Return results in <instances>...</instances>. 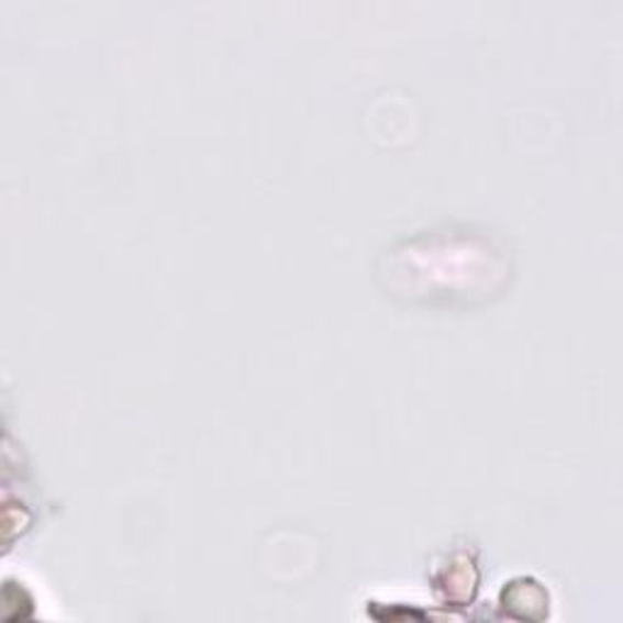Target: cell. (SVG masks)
Wrapping results in <instances>:
<instances>
[{
	"label": "cell",
	"instance_id": "1",
	"mask_svg": "<svg viewBox=\"0 0 623 623\" xmlns=\"http://www.w3.org/2000/svg\"><path fill=\"white\" fill-rule=\"evenodd\" d=\"M502 607L504 614L519 616V619H541L534 609H538L546 616L548 609V594L536 580L531 577H519V580L509 582L502 592Z\"/></svg>",
	"mask_w": 623,
	"mask_h": 623
}]
</instances>
